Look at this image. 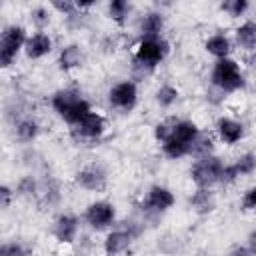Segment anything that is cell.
<instances>
[{
	"label": "cell",
	"mask_w": 256,
	"mask_h": 256,
	"mask_svg": "<svg viewBox=\"0 0 256 256\" xmlns=\"http://www.w3.org/2000/svg\"><path fill=\"white\" fill-rule=\"evenodd\" d=\"M232 256H254V252H252V250L246 246V248H238V250H236Z\"/></svg>",
	"instance_id": "cell-34"
},
{
	"label": "cell",
	"mask_w": 256,
	"mask_h": 256,
	"mask_svg": "<svg viewBox=\"0 0 256 256\" xmlns=\"http://www.w3.org/2000/svg\"><path fill=\"white\" fill-rule=\"evenodd\" d=\"M242 208L244 210H256V186L248 188L242 196Z\"/></svg>",
	"instance_id": "cell-30"
},
{
	"label": "cell",
	"mask_w": 256,
	"mask_h": 256,
	"mask_svg": "<svg viewBox=\"0 0 256 256\" xmlns=\"http://www.w3.org/2000/svg\"><path fill=\"white\" fill-rule=\"evenodd\" d=\"M204 48L208 54H212L216 60H222V58H230V52H232V42L228 36L224 34H212L206 42H204Z\"/></svg>",
	"instance_id": "cell-16"
},
{
	"label": "cell",
	"mask_w": 256,
	"mask_h": 256,
	"mask_svg": "<svg viewBox=\"0 0 256 256\" xmlns=\"http://www.w3.org/2000/svg\"><path fill=\"white\" fill-rule=\"evenodd\" d=\"M50 50H52V38H50L46 32H42V30L34 32L32 36H28L26 46H24V52H26V56H28L30 60H40V58H44Z\"/></svg>",
	"instance_id": "cell-13"
},
{
	"label": "cell",
	"mask_w": 256,
	"mask_h": 256,
	"mask_svg": "<svg viewBox=\"0 0 256 256\" xmlns=\"http://www.w3.org/2000/svg\"><path fill=\"white\" fill-rule=\"evenodd\" d=\"M0 256H28V250L20 242H6L0 248Z\"/></svg>",
	"instance_id": "cell-28"
},
{
	"label": "cell",
	"mask_w": 256,
	"mask_h": 256,
	"mask_svg": "<svg viewBox=\"0 0 256 256\" xmlns=\"http://www.w3.org/2000/svg\"><path fill=\"white\" fill-rule=\"evenodd\" d=\"M142 38H162L164 30V16L160 12H148L140 24Z\"/></svg>",
	"instance_id": "cell-17"
},
{
	"label": "cell",
	"mask_w": 256,
	"mask_h": 256,
	"mask_svg": "<svg viewBox=\"0 0 256 256\" xmlns=\"http://www.w3.org/2000/svg\"><path fill=\"white\" fill-rule=\"evenodd\" d=\"M108 102L112 108L120 110V112H130L134 110L136 102H138V88L136 82L132 80H122L118 84H114L108 92Z\"/></svg>",
	"instance_id": "cell-6"
},
{
	"label": "cell",
	"mask_w": 256,
	"mask_h": 256,
	"mask_svg": "<svg viewBox=\"0 0 256 256\" xmlns=\"http://www.w3.org/2000/svg\"><path fill=\"white\" fill-rule=\"evenodd\" d=\"M26 40H28V34L24 26L20 24H10L2 30V38H0V66L2 68L12 66L18 52L24 50Z\"/></svg>",
	"instance_id": "cell-5"
},
{
	"label": "cell",
	"mask_w": 256,
	"mask_h": 256,
	"mask_svg": "<svg viewBox=\"0 0 256 256\" xmlns=\"http://www.w3.org/2000/svg\"><path fill=\"white\" fill-rule=\"evenodd\" d=\"M78 218L72 216V214H60L56 220H54V226H52V234L54 238L60 242V244H72L78 236Z\"/></svg>",
	"instance_id": "cell-10"
},
{
	"label": "cell",
	"mask_w": 256,
	"mask_h": 256,
	"mask_svg": "<svg viewBox=\"0 0 256 256\" xmlns=\"http://www.w3.org/2000/svg\"><path fill=\"white\" fill-rule=\"evenodd\" d=\"M200 134H202L200 128H198L192 120H176L174 130H172V138H176L178 142L190 146V150H192V146H194V142L198 140ZM190 154H192V152H190Z\"/></svg>",
	"instance_id": "cell-15"
},
{
	"label": "cell",
	"mask_w": 256,
	"mask_h": 256,
	"mask_svg": "<svg viewBox=\"0 0 256 256\" xmlns=\"http://www.w3.org/2000/svg\"><path fill=\"white\" fill-rule=\"evenodd\" d=\"M130 244H132L130 232H126V230H114L104 240V252H106V256H118V254L126 252L130 248Z\"/></svg>",
	"instance_id": "cell-14"
},
{
	"label": "cell",
	"mask_w": 256,
	"mask_h": 256,
	"mask_svg": "<svg viewBox=\"0 0 256 256\" xmlns=\"http://www.w3.org/2000/svg\"><path fill=\"white\" fill-rule=\"evenodd\" d=\"M76 184L88 192H102L108 186V176L106 170L98 164H88L82 170L76 172Z\"/></svg>",
	"instance_id": "cell-8"
},
{
	"label": "cell",
	"mask_w": 256,
	"mask_h": 256,
	"mask_svg": "<svg viewBox=\"0 0 256 256\" xmlns=\"http://www.w3.org/2000/svg\"><path fill=\"white\" fill-rule=\"evenodd\" d=\"M190 206L198 212V214H208L214 210L216 202H214V196L208 188H198L192 196H190Z\"/></svg>",
	"instance_id": "cell-20"
},
{
	"label": "cell",
	"mask_w": 256,
	"mask_h": 256,
	"mask_svg": "<svg viewBox=\"0 0 256 256\" xmlns=\"http://www.w3.org/2000/svg\"><path fill=\"white\" fill-rule=\"evenodd\" d=\"M220 8H222L228 16L238 18V16H242V14L248 10V0H226V2L220 4Z\"/></svg>",
	"instance_id": "cell-25"
},
{
	"label": "cell",
	"mask_w": 256,
	"mask_h": 256,
	"mask_svg": "<svg viewBox=\"0 0 256 256\" xmlns=\"http://www.w3.org/2000/svg\"><path fill=\"white\" fill-rule=\"evenodd\" d=\"M174 202H176V198H174L172 190L166 188V186L156 184V186H152L148 190L142 206L146 210H150V212H166V210H170L174 206Z\"/></svg>",
	"instance_id": "cell-9"
},
{
	"label": "cell",
	"mask_w": 256,
	"mask_h": 256,
	"mask_svg": "<svg viewBox=\"0 0 256 256\" xmlns=\"http://www.w3.org/2000/svg\"><path fill=\"white\" fill-rule=\"evenodd\" d=\"M82 58H84V56H82L80 46L70 44V46L62 48V52H60V56H58V66H60V70L68 72V70H72V68H78V66L82 64Z\"/></svg>",
	"instance_id": "cell-19"
},
{
	"label": "cell",
	"mask_w": 256,
	"mask_h": 256,
	"mask_svg": "<svg viewBox=\"0 0 256 256\" xmlns=\"http://www.w3.org/2000/svg\"><path fill=\"white\" fill-rule=\"evenodd\" d=\"M248 248L254 252V256H256V232H252L250 234V244H248Z\"/></svg>",
	"instance_id": "cell-35"
},
{
	"label": "cell",
	"mask_w": 256,
	"mask_h": 256,
	"mask_svg": "<svg viewBox=\"0 0 256 256\" xmlns=\"http://www.w3.org/2000/svg\"><path fill=\"white\" fill-rule=\"evenodd\" d=\"M216 132H218V138L224 144H228V146L238 144L244 138V126H242V122H238L234 118H226V116H222L216 122Z\"/></svg>",
	"instance_id": "cell-12"
},
{
	"label": "cell",
	"mask_w": 256,
	"mask_h": 256,
	"mask_svg": "<svg viewBox=\"0 0 256 256\" xmlns=\"http://www.w3.org/2000/svg\"><path fill=\"white\" fill-rule=\"evenodd\" d=\"M40 132V126L36 120L32 118H22L18 124H16V138L20 142H32Z\"/></svg>",
	"instance_id": "cell-21"
},
{
	"label": "cell",
	"mask_w": 256,
	"mask_h": 256,
	"mask_svg": "<svg viewBox=\"0 0 256 256\" xmlns=\"http://www.w3.org/2000/svg\"><path fill=\"white\" fill-rule=\"evenodd\" d=\"M240 176H238V172H236V168H234V164H224V170H222V178H220V182L222 184H232V182H236Z\"/></svg>",
	"instance_id": "cell-31"
},
{
	"label": "cell",
	"mask_w": 256,
	"mask_h": 256,
	"mask_svg": "<svg viewBox=\"0 0 256 256\" xmlns=\"http://www.w3.org/2000/svg\"><path fill=\"white\" fill-rule=\"evenodd\" d=\"M210 152H212V138L200 134L198 140H196L194 146H192V154H198V156L202 158V156H210Z\"/></svg>",
	"instance_id": "cell-26"
},
{
	"label": "cell",
	"mask_w": 256,
	"mask_h": 256,
	"mask_svg": "<svg viewBox=\"0 0 256 256\" xmlns=\"http://www.w3.org/2000/svg\"><path fill=\"white\" fill-rule=\"evenodd\" d=\"M174 124H176V120H174V122H158V124L154 126V138H156L160 144L166 142V140L172 136Z\"/></svg>",
	"instance_id": "cell-27"
},
{
	"label": "cell",
	"mask_w": 256,
	"mask_h": 256,
	"mask_svg": "<svg viewBox=\"0 0 256 256\" xmlns=\"http://www.w3.org/2000/svg\"><path fill=\"white\" fill-rule=\"evenodd\" d=\"M108 14H110V18H112L118 26H122V24L126 22L128 14H130V4H128L126 0H112V2L108 4Z\"/></svg>",
	"instance_id": "cell-22"
},
{
	"label": "cell",
	"mask_w": 256,
	"mask_h": 256,
	"mask_svg": "<svg viewBox=\"0 0 256 256\" xmlns=\"http://www.w3.org/2000/svg\"><path fill=\"white\" fill-rule=\"evenodd\" d=\"M170 52V46L164 38H142L134 52V66L144 72H152Z\"/></svg>",
	"instance_id": "cell-3"
},
{
	"label": "cell",
	"mask_w": 256,
	"mask_h": 256,
	"mask_svg": "<svg viewBox=\"0 0 256 256\" xmlns=\"http://www.w3.org/2000/svg\"><path fill=\"white\" fill-rule=\"evenodd\" d=\"M52 108H54V110L58 112V116H60L66 124H70L72 128L78 126V124L92 112L90 104L80 96V92L70 90V88L54 92V96H52Z\"/></svg>",
	"instance_id": "cell-1"
},
{
	"label": "cell",
	"mask_w": 256,
	"mask_h": 256,
	"mask_svg": "<svg viewBox=\"0 0 256 256\" xmlns=\"http://www.w3.org/2000/svg\"><path fill=\"white\" fill-rule=\"evenodd\" d=\"M210 82L220 92H238L246 86V78H244L238 62L232 58L216 60V64L212 66V72H210Z\"/></svg>",
	"instance_id": "cell-2"
},
{
	"label": "cell",
	"mask_w": 256,
	"mask_h": 256,
	"mask_svg": "<svg viewBox=\"0 0 256 256\" xmlns=\"http://www.w3.org/2000/svg\"><path fill=\"white\" fill-rule=\"evenodd\" d=\"M32 20H34V24H38V26H44V24H48L50 22V14H48V10L46 8H34L32 10Z\"/></svg>",
	"instance_id": "cell-32"
},
{
	"label": "cell",
	"mask_w": 256,
	"mask_h": 256,
	"mask_svg": "<svg viewBox=\"0 0 256 256\" xmlns=\"http://www.w3.org/2000/svg\"><path fill=\"white\" fill-rule=\"evenodd\" d=\"M234 168H236L238 176H250V174L256 170V154H252V152L242 154V156L234 162Z\"/></svg>",
	"instance_id": "cell-24"
},
{
	"label": "cell",
	"mask_w": 256,
	"mask_h": 256,
	"mask_svg": "<svg viewBox=\"0 0 256 256\" xmlns=\"http://www.w3.org/2000/svg\"><path fill=\"white\" fill-rule=\"evenodd\" d=\"M84 220L90 224V228L104 230V228H108L116 220V208H114L112 202L96 200V202L88 204V208L84 212Z\"/></svg>",
	"instance_id": "cell-7"
},
{
	"label": "cell",
	"mask_w": 256,
	"mask_h": 256,
	"mask_svg": "<svg viewBox=\"0 0 256 256\" xmlns=\"http://www.w3.org/2000/svg\"><path fill=\"white\" fill-rule=\"evenodd\" d=\"M52 8H56L58 12H62L64 16H72L76 10H78V6H76V2H72V0H54L52 2Z\"/></svg>",
	"instance_id": "cell-29"
},
{
	"label": "cell",
	"mask_w": 256,
	"mask_h": 256,
	"mask_svg": "<svg viewBox=\"0 0 256 256\" xmlns=\"http://www.w3.org/2000/svg\"><path fill=\"white\" fill-rule=\"evenodd\" d=\"M106 130V118L98 112H90L78 126H74V132L84 140H98Z\"/></svg>",
	"instance_id": "cell-11"
},
{
	"label": "cell",
	"mask_w": 256,
	"mask_h": 256,
	"mask_svg": "<svg viewBox=\"0 0 256 256\" xmlns=\"http://www.w3.org/2000/svg\"><path fill=\"white\" fill-rule=\"evenodd\" d=\"M12 198H14L12 188L6 186V184H2V186H0V206H2V208H8V206L12 204Z\"/></svg>",
	"instance_id": "cell-33"
},
{
	"label": "cell",
	"mask_w": 256,
	"mask_h": 256,
	"mask_svg": "<svg viewBox=\"0 0 256 256\" xmlns=\"http://www.w3.org/2000/svg\"><path fill=\"white\" fill-rule=\"evenodd\" d=\"M222 170H224V162L210 154V156H202L198 158L192 168H190V178L198 188H212L214 184H220L222 178Z\"/></svg>",
	"instance_id": "cell-4"
},
{
	"label": "cell",
	"mask_w": 256,
	"mask_h": 256,
	"mask_svg": "<svg viewBox=\"0 0 256 256\" xmlns=\"http://www.w3.org/2000/svg\"><path fill=\"white\" fill-rule=\"evenodd\" d=\"M236 42L240 48L244 50H254L256 48V22L254 20H246L242 22L236 30H234Z\"/></svg>",
	"instance_id": "cell-18"
},
{
	"label": "cell",
	"mask_w": 256,
	"mask_h": 256,
	"mask_svg": "<svg viewBox=\"0 0 256 256\" xmlns=\"http://www.w3.org/2000/svg\"><path fill=\"white\" fill-rule=\"evenodd\" d=\"M178 96H180V92H178V88L172 86V84H162V86L156 90V102H158L162 108H170V106L178 100Z\"/></svg>",
	"instance_id": "cell-23"
}]
</instances>
